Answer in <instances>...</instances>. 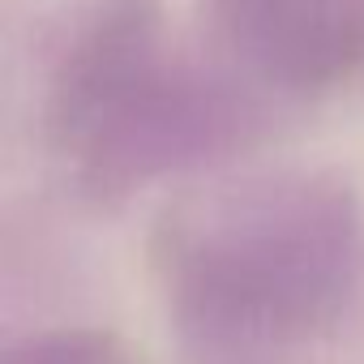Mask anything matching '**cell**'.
I'll use <instances>...</instances> for the list:
<instances>
[{
  "label": "cell",
  "instance_id": "obj_2",
  "mask_svg": "<svg viewBox=\"0 0 364 364\" xmlns=\"http://www.w3.org/2000/svg\"><path fill=\"white\" fill-rule=\"evenodd\" d=\"M39 133L86 198L116 202L257 146L266 107L180 56L159 0H73L39 56Z\"/></svg>",
  "mask_w": 364,
  "mask_h": 364
},
{
  "label": "cell",
  "instance_id": "obj_3",
  "mask_svg": "<svg viewBox=\"0 0 364 364\" xmlns=\"http://www.w3.org/2000/svg\"><path fill=\"white\" fill-rule=\"evenodd\" d=\"M202 22L245 86L313 95L364 65V0H202Z\"/></svg>",
  "mask_w": 364,
  "mask_h": 364
},
{
  "label": "cell",
  "instance_id": "obj_1",
  "mask_svg": "<svg viewBox=\"0 0 364 364\" xmlns=\"http://www.w3.org/2000/svg\"><path fill=\"white\" fill-rule=\"evenodd\" d=\"M171 330L210 355L330 334L364 279V206L330 167H257L180 193L150 240Z\"/></svg>",
  "mask_w": 364,
  "mask_h": 364
},
{
  "label": "cell",
  "instance_id": "obj_4",
  "mask_svg": "<svg viewBox=\"0 0 364 364\" xmlns=\"http://www.w3.org/2000/svg\"><path fill=\"white\" fill-rule=\"evenodd\" d=\"M116 343L112 334L99 330H43L22 338L18 347L5 351L0 364H116Z\"/></svg>",
  "mask_w": 364,
  "mask_h": 364
}]
</instances>
